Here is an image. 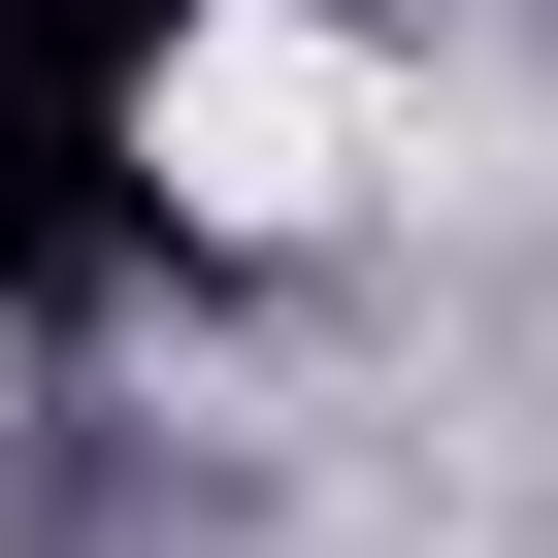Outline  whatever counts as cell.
I'll use <instances>...</instances> for the list:
<instances>
[{
    "label": "cell",
    "mask_w": 558,
    "mask_h": 558,
    "mask_svg": "<svg viewBox=\"0 0 558 558\" xmlns=\"http://www.w3.org/2000/svg\"><path fill=\"white\" fill-rule=\"evenodd\" d=\"M362 165H395V66H362V34H296V0L165 34V197H197V230H329Z\"/></svg>",
    "instance_id": "cell-1"
}]
</instances>
